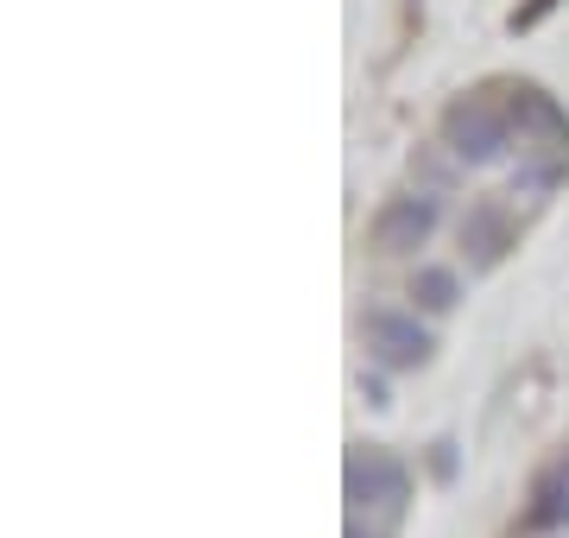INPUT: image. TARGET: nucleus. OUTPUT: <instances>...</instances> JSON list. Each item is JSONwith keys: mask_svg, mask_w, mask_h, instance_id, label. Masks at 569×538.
I'll return each instance as SVG.
<instances>
[{"mask_svg": "<svg viewBox=\"0 0 569 538\" xmlns=\"http://www.w3.org/2000/svg\"><path fill=\"white\" fill-rule=\"evenodd\" d=\"M342 488H348V519H367L373 538H392L411 514V469L380 444H355L342 462Z\"/></svg>", "mask_w": 569, "mask_h": 538, "instance_id": "obj_1", "label": "nucleus"}, {"mask_svg": "<svg viewBox=\"0 0 569 538\" xmlns=\"http://www.w3.org/2000/svg\"><path fill=\"white\" fill-rule=\"evenodd\" d=\"M437 140H443L449 159H462V166H500L512 152V114H507V102H493L488 89H475V96H456V102L443 108Z\"/></svg>", "mask_w": 569, "mask_h": 538, "instance_id": "obj_2", "label": "nucleus"}, {"mask_svg": "<svg viewBox=\"0 0 569 538\" xmlns=\"http://www.w3.org/2000/svg\"><path fill=\"white\" fill-rule=\"evenodd\" d=\"M507 114L531 159L569 166V114L557 108V96H545L538 83H507Z\"/></svg>", "mask_w": 569, "mask_h": 538, "instance_id": "obj_3", "label": "nucleus"}, {"mask_svg": "<svg viewBox=\"0 0 569 538\" xmlns=\"http://www.w3.org/2000/svg\"><path fill=\"white\" fill-rule=\"evenodd\" d=\"M437 222H443L437 190H399V197H387V203L373 209L367 241H373V253H418L437 235Z\"/></svg>", "mask_w": 569, "mask_h": 538, "instance_id": "obj_4", "label": "nucleus"}, {"mask_svg": "<svg viewBox=\"0 0 569 538\" xmlns=\"http://www.w3.org/2000/svg\"><path fill=\"white\" fill-rule=\"evenodd\" d=\"M361 342H367V355L380 361V368H392V373H406V368H418V361H430V330L418 323L411 311H392V305H373V311H361Z\"/></svg>", "mask_w": 569, "mask_h": 538, "instance_id": "obj_5", "label": "nucleus"}, {"mask_svg": "<svg viewBox=\"0 0 569 538\" xmlns=\"http://www.w3.org/2000/svg\"><path fill=\"white\" fill-rule=\"evenodd\" d=\"M519 532H569V450L538 462V476H531V488H526Z\"/></svg>", "mask_w": 569, "mask_h": 538, "instance_id": "obj_6", "label": "nucleus"}, {"mask_svg": "<svg viewBox=\"0 0 569 538\" xmlns=\"http://www.w3.org/2000/svg\"><path fill=\"white\" fill-rule=\"evenodd\" d=\"M512 241H519V228H512V216L493 203V197L468 203V216H462V253H468V267H475V272L500 267Z\"/></svg>", "mask_w": 569, "mask_h": 538, "instance_id": "obj_7", "label": "nucleus"}, {"mask_svg": "<svg viewBox=\"0 0 569 538\" xmlns=\"http://www.w3.org/2000/svg\"><path fill=\"white\" fill-rule=\"evenodd\" d=\"M411 298L425 305V311H456V298H462V286H456V272L449 267H418L411 272Z\"/></svg>", "mask_w": 569, "mask_h": 538, "instance_id": "obj_8", "label": "nucleus"}, {"mask_svg": "<svg viewBox=\"0 0 569 538\" xmlns=\"http://www.w3.org/2000/svg\"><path fill=\"white\" fill-rule=\"evenodd\" d=\"M550 7H557V0H526V7H519V13H512V32H531V26H538V20H545V13H550Z\"/></svg>", "mask_w": 569, "mask_h": 538, "instance_id": "obj_9", "label": "nucleus"}]
</instances>
